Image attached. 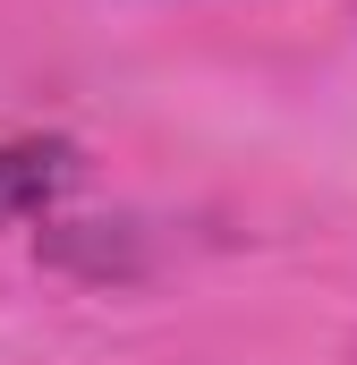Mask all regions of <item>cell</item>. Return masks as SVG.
<instances>
[{"label":"cell","mask_w":357,"mask_h":365,"mask_svg":"<svg viewBox=\"0 0 357 365\" xmlns=\"http://www.w3.org/2000/svg\"><path fill=\"white\" fill-rule=\"evenodd\" d=\"M77 187V145L69 136H9L0 145V230L51 212Z\"/></svg>","instance_id":"obj_1"}]
</instances>
